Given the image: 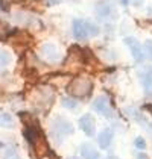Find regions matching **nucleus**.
<instances>
[{
	"mask_svg": "<svg viewBox=\"0 0 152 159\" xmlns=\"http://www.w3.org/2000/svg\"><path fill=\"white\" fill-rule=\"evenodd\" d=\"M67 91L72 97L75 98H85L90 96V93L93 91V80L87 76H78L70 80V84L67 86Z\"/></svg>",
	"mask_w": 152,
	"mask_h": 159,
	"instance_id": "1",
	"label": "nucleus"
},
{
	"mask_svg": "<svg viewBox=\"0 0 152 159\" xmlns=\"http://www.w3.org/2000/svg\"><path fill=\"white\" fill-rule=\"evenodd\" d=\"M72 30H73V37L78 41H85L88 37H96L99 35V27L87 20H82V18H76L73 20V25H72Z\"/></svg>",
	"mask_w": 152,
	"mask_h": 159,
	"instance_id": "2",
	"label": "nucleus"
},
{
	"mask_svg": "<svg viewBox=\"0 0 152 159\" xmlns=\"http://www.w3.org/2000/svg\"><path fill=\"white\" fill-rule=\"evenodd\" d=\"M31 100L34 102V105L37 108H40V109L41 108L47 109V108H50V105L53 103V100H55V91L49 85H41L32 91Z\"/></svg>",
	"mask_w": 152,
	"mask_h": 159,
	"instance_id": "3",
	"label": "nucleus"
},
{
	"mask_svg": "<svg viewBox=\"0 0 152 159\" xmlns=\"http://www.w3.org/2000/svg\"><path fill=\"white\" fill-rule=\"evenodd\" d=\"M73 132H75L73 124L69 120L63 118V117H55L50 121V135L52 138L58 143H61L65 136L72 135Z\"/></svg>",
	"mask_w": 152,
	"mask_h": 159,
	"instance_id": "4",
	"label": "nucleus"
},
{
	"mask_svg": "<svg viewBox=\"0 0 152 159\" xmlns=\"http://www.w3.org/2000/svg\"><path fill=\"white\" fill-rule=\"evenodd\" d=\"M40 53H41V58H43L44 61L52 62V64H53V62H59L61 58H63L61 50L58 49V46L53 44V43H46V44H43L41 49H40Z\"/></svg>",
	"mask_w": 152,
	"mask_h": 159,
	"instance_id": "5",
	"label": "nucleus"
},
{
	"mask_svg": "<svg viewBox=\"0 0 152 159\" xmlns=\"http://www.w3.org/2000/svg\"><path fill=\"white\" fill-rule=\"evenodd\" d=\"M91 106H93V109L96 111V112H99V114L103 115L105 118H113L114 112H113V108H111L110 100H108L107 96H99V97H96L93 100Z\"/></svg>",
	"mask_w": 152,
	"mask_h": 159,
	"instance_id": "6",
	"label": "nucleus"
},
{
	"mask_svg": "<svg viewBox=\"0 0 152 159\" xmlns=\"http://www.w3.org/2000/svg\"><path fill=\"white\" fill-rule=\"evenodd\" d=\"M125 44L128 46V49L131 52L132 58L135 59V62H143L146 55H145V50H143V46L139 43V39L134 37H126L125 38Z\"/></svg>",
	"mask_w": 152,
	"mask_h": 159,
	"instance_id": "7",
	"label": "nucleus"
},
{
	"mask_svg": "<svg viewBox=\"0 0 152 159\" xmlns=\"http://www.w3.org/2000/svg\"><path fill=\"white\" fill-rule=\"evenodd\" d=\"M79 127L87 136H93L94 132H96V121H94V117L90 115V114H85L79 118Z\"/></svg>",
	"mask_w": 152,
	"mask_h": 159,
	"instance_id": "8",
	"label": "nucleus"
},
{
	"mask_svg": "<svg viewBox=\"0 0 152 159\" xmlns=\"http://www.w3.org/2000/svg\"><path fill=\"white\" fill-rule=\"evenodd\" d=\"M114 8L111 2H99L97 6H96V14L97 17L102 18V20H108L114 15Z\"/></svg>",
	"mask_w": 152,
	"mask_h": 159,
	"instance_id": "9",
	"label": "nucleus"
},
{
	"mask_svg": "<svg viewBox=\"0 0 152 159\" xmlns=\"http://www.w3.org/2000/svg\"><path fill=\"white\" fill-rule=\"evenodd\" d=\"M32 148H34V152H35V155H37L38 158H41V156H44L47 152H50V148H49V146H47V141H46V138H44V135L43 134L40 135L37 139L34 141Z\"/></svg>",
	"mask_w": 152,
	"mask_h": 159,
	"instance_id": "10",
	"label": "nucleus"
},
{
	"mask_svg": "<svg viewBox=\"0 0 152 159\" xmlns=\"http://www.w3.org/2000/svg\"><path fill=\"white\" fill-rule=\"evenodd\" d=\"M0 158L2 159H20L18 150L8 143H0Z\"/></svg>",
	"mask_w": 152,
	"mask_h": 159,
	"instance_id": "11",
	"label": "nucleus"
},
{
	"mask_svg": "<svg viewBox=\"0 0 152 159\" xmlns=\"http://www.w3.org/2000/svg\"><path fill=\"white\" fill-rule=\"evenodd\" d=\"M113 138H114V134L111 129H103L101 134L97 135V143H99V147L101 148H108V147L111 146V143H113Z\"/></svg>",
	"mask_w": 152,
	"mask_h": 159,
	"instance_id": "12",
	"label": "nucleus"
},
{
	"mask_svg": "<svg viewBox=\"0 0 152 159\" xmlns=\"http://www.w3.org/2000/svg\"><path fill=\"white\" fill-rule=\"evenodd\" d=\"M81 156L82 159H99V152L90 143H84L81 146Z\"/></svg>",
	"mask_w": 152,
	"mask_h": 159,
	"instance_id": "13",
	"label": "nucleus"
},
{
	"mask_svg": "<svg viewBox=\"0 0 152 159\" xmlns=\"http://www.w3.org/2000/svg\"><path fill=\"white\" fill-rule=\"evenodd\" d=\"M141 82H143L145 93H146L148 96H152V68H148V70L143 73Z\"/></svg>",
	"mask_w": 152,
	"mask_h": 159,
	"instance_id": "14",
	"label": "nucleus"
},
{
	"mask_svg": "<svg viewBox=\"0 0 152 159\" xmlns=\"http://www.w3.org/2000/svg\"><path fill=\"white\" fill-rule=\"evenodd\" d=\"M14 124H15V118L9 112H0V127L9 129V127H14Z\"/></svg>",
	"mask_w": 152,
	"mask_h": 159,
	"instance_id": "15",
	"label": "nucleus"
},
{
	"mask_svg": "<svg viewBox=\"0 0 152 159\" xmlns=\"http://www.w3.org/2000/svg\"><path fill=\"white\" fill-rule=\"evenodd\" d=\"M9 62H11V55L6 50H0V68L8 67Z\"/></svg>",
	"mask_w": 152,
	"mask_h": 159,
	"instance_id": "16",
	"label": "nucleus"
},
{
	"mask_svg": "<svg viewBox=\"0 0 152 159\" xmlns=\"http://www.w3.org/2000/svg\"><path fill=\"white\" fill-rule=\"evenodd\" d=\"M63 105L69 109H75L76 108V100L72 97H64L63 98Z\"/></svg>",
	"mask_w": 152,
	"mask_h": 159,
	"instance_id": "17",
	"label": "nucleus"
},
{
	"mask_svg": "<svg viewBox=\"0 0 152 159\" xmlns=\"http://www.w3.org/2000/svg\"><path fill=\"white\" fill-rule=\"evenodd\" d=\"M134 146L140 148V150H145L146 148V141H145V138L143 136H137L135 139H134Z\"/></svg>",
	"mask_w": 152,
	"mask_h": 159,
	"instance_id": "18",
	"label": "nucleus"
},
{
	"mask_svg": "<svg viewBox=\"0 0 152 159\" xmlns=\"http://www.w3.org/2000/svg\"><path fill=\"white\" fill-rule=\"evenodd\" d=\"M12 2L14 0H0V8H2V11H9Z\"/></svg>",
	"mask_w": 152,
	"mask_h": 159,
	"instance_id": "19",
	"label": "nucleus"
},
{
	"mask_svg": "<svg viewBox=\"0 0 152 159\" xmlns=\"http://www.w3.org/2000/svg\"><path fill=\"white\" fill-rule=\"evenodd\" d=\"M143 50H145V55L148 53V55H149V58L152 59V41H149V39H148V41L145 43V47H143Z\"/></svg>",
	"mask_w": 152,
	"mask_h": 159,
	"instance_id": "20",
	"label": "nucleus"
},
{
	"mask_svg": "<svg viewBox=\"0 0 152 159\" xmlns=\"http://www.w3.org/2000/svg\"><path fill=\"white\" fill-rule=\"evenodd\" d=\"M122 3L125 6H137L141 3V0H122Z\"/></svg>",
	"mask_w": 152,
	"mask_h": 159,
	"instance_id": "21",
	"label": "nucleus"
},
{
	"mask_svg": "<svg viewBox=\"0 0 152 159\" xmlns=\"http://www.w3.org/2000/svg\"><path fill=\"white\" fill-rule=\"evenodd\" d=\"M40 159H58V156H56V155H55L53 152H47V153H46L44 156H41Z\"/></svg>",
	"mask_w": 152,
	"mask_h": 159,
	"instance_id": "22",
	"label": "nucleus"
},
{
	"mask_svg": "<svg viewBox=\"0 0 152 159\" xmlns=\"http://www.w3.org/2000/svg\"><path fill=\"white\" fill-rule=\"evenodd\" d=\"M135 159H149V158H148V155H146V153L140 152V153H137V156H135Z\"/></svg>",
	"mask_w": 152,
	"mask_h": 159,
	"instance_id": "23",
	"label": "nucleus"
},
{
	"mask_svg": "<svg viewBox=\"0 0 152 159\" xmlns=\"http://www.w3.org/2000/svg\"><path fill=\"white\" fill-rule=\"evenodd\" d=\"M3 27H5V26H3V23H2V21H0V32H2V30H3Z\"/></svg>",
	"mask_w": 152,
	"mask_h": 159,
	"instance_id": "24",
	"label": "nucleus"
},
{
	"mask_svg": "<svg viewBox=\"0 0 152 159\" xmlns=\"http://www.w3.org/2000/svg\"><path fill=\"white\" fill-rule=\"evenodd\" d=\"M105 159H119V158H116V156H108V158H105Z\"/></svg>",
	"mask_w": 152,
	"mask_h": 159,
	"instance_id": "25",
	"label": "nucleus"
},
{
	"mask_svg": "<svg viewBox=\"0 0 152 159\" xmlns=\"http://www.w3.org/2000/svg\"><path fill=\"white\" fill-rule=\"evenodd\" d=\"M69 159H81V158H78V156H72V158H69Z\"/></svg>",
	"mask_w": 152,
	"mask_h": 159,
	"instance_id": "26",
	"label": "nucleus"
}]
</instances>
